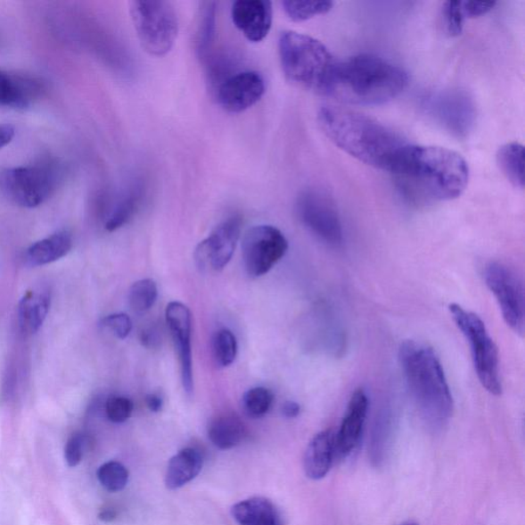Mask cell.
Wrapping results in <instances>:
<instances>
[{
  "instance_id": "1",
  "label": "cell",
  "mask_w": 525,
  "mask_h": 525,
  "mask_svg": "<svg viewBox=\"0 0 525 525\" xmlns=\"http://www.w3.org/2000/svg\"><path fill=\"white\" fill-rule=\"evenodd\" d=\"M319 127L333 144L365 165L393 174L410 143L392 128L351 109H319Z\"/></svg>"
},
{
  "instance_id": "2",
  "label": "cell",
  "mask_w": 525,
  "mask_h": 525,
  "mask_svg": "<svg viewBox=\"0 0 525 525\" xmlns=\"http://www.w3.org/2000/svg\"><path fill=\"white\" fill-rule=\"evenodd\" d=\"M392 175L414 202L448 201L466 190L469 167L453 150L411 144Z\"/></svg>"
},
{
  "instance_id": "3",
  "label": "cell",
  "mask_w": 525,
  "mask_h": 525,
  "mask_svg": "<svg viewBox=\"0 0 525 525\" xmlns=\"http://www.w3.org/2000/svg\"><path fill=\"white\" fill-rule=\"evenodd\" d=\"M408 85L401 67L370 53L337 61L324 95L350 105H381L398 97Z\"/></svg>"
},
{
  "instance_id": "4",
  "label": "cell",
  "mask_w": 525,
  "mask_h": 525,
  "mask_svg": "<svg viewBox=\"0 0 525 525\" xmlns=\"http://www.w3.org/2000/svg\"><path fill=\"white\" fill-rule=\"evenodd\" d=\"M399 360L422 420L435 431L445 427L452 418L454 400L445 371L432 348L406 340L400 346Z\"/></svg>"
},
{
  "instance_id": "5",
  "label": "cell",
  "mask_w": 525,
  "mask_h": 525,
  "mask_svg": "<svg viewBox=\"0 0 525 525\" xmlns=\"http://www.w3.org/2000/svg\"><path fill=\"white\" fill-rule=\"evenodd\" d=\"M279 57L286 78L305 90L324 95L337 60L319 40L284 31L279 37Z\"/></svg>"
},
{
  "instance_id": "6",
  "label": "cell",
  "mask_w": 525,
  "mask_h": 525,
  "mask_svg": "<svg viewBox=\"0 0 525 525\" xmlns=\"http://www.w3.org/2000/svg\"><path fill=\"white\" fill-rule=\"evenodd\" d=\"M129 12L143 50L161 57L173 49L179 33V17L172 3L134 0Z\"/></svg>"
},
{
  "instance_id": "7",
  "label": "cell",
  "mask_w": 525,
  "mask_h": 525,
  "mask_svg": "<svg viewBox=\"0 0 525 525\" xmlns=\"http://www.w3.org/2000/svg\"><path fill=\"white\" fill-rule=\"evenodd\" d=\"M449 311L463 335L472 347L477 377L483 388L493 395L502 393L499 351L490 338L486 324L475 313L463 309L458 304L449 306Z\"/></svg>"
},
{
  "instance_id": "8",
  "label": "cell",
  "mask_w": 525,
  "mask_h": 525,
  "mask_svg": "<svg viewBox=\"0 0 525 525\" xmlns=\"http://www.w3.org/2000/svg\"><path fill=\"white\" fill-rule=\"evenodd\" d=\"M57 183V170L49 162L0 169V193L22 208H37L49 200Z\"/></svg>"
},
{
  "instance_id": "9",
  "label": "cell",
  "mask_w": 525,
  "mask_h": 525,
  "mask_svg": "<svg viewBox=\"0 0 525 525\" xmlns=\"http://www.w3.org/2000/svg\"><path fill=\"white\" fill-rule=\"evenodd\" d=\"M242 249L247 274L261 277L285 256L289 242L281 230L270 225H258L245 232Z\"/></svg>"
},
{
  "instance_id": "10",
  "label": "cell",
  "mask_w": 525,
  "mask_h": 525,
  "mask_svg": "<svg viewBox=\"0 0 525 525\" xmlns=\"http://www.w3.org/2000/svg\"><path fill=\"white\" fill-rule=\"evenodd\" d=\"M484 281L499 304L504 322L518 335L524 332V291L521 278L507 265L490 262Z\"/></svg>"
},
{
  "instance_id": "11",
  "label": "cell",
  "mask_w": 525,
  "mask_h": 525,
  "mask_svg": "<svg viewBox=\"0 0 525 525\" xmlns=\"http://www.w3.org/2000/svg\"><path fill=\"white\" fill-rule=\"evenodd\" d=\"M425 109L439 125L455 137H467L474 126L475 104L466 92L447 90L432 94L426 100Z\"/></svg>"
},
{
  "instance_id": "12",
  "label": "cell",
  "mask_w": 525,
  "mask_h": 525,
  "mask_svg": "<svg viewBox=\"0 0 525 525\" xmlns=\"http://www.w3.org/2000/svg\"><path fill=\"white\" fill-rule=\"evenodd\" d=\"M299 219L313 234L331 247L344 242V232L335 203L318 191H306L298 202Z\"/></svg>"
},
{
  "instance_id": "13",
  "label": "cell",
  "mask_w": 525,
  "mask_h": 525,
  "mask_svg": "<svg viewBox=\"0 0 525 525\" xmlns=\"http://www.w3.org/2000/svg\"><path fill=\"white\" fill-rule=\"evenodd\" d=\"M242 217H231L217 226L195 250V260L203 271H222L234 256L242 234Z\"/></svg>"
},
{
  "instance_id": "14",
  "label": "cell",
  "mask_w": 525,
  "mask_h": 525,
  "mask_svg": "<svg viewBox=\"0 0 525 525\" xmlns=\"http://www.w3.org/2000/svg\"><path fill=\"white\" fill-rule=\"evenodd\" d=\"M166 318L176 353H178L181 379L184 390L188 397L194 392L193 347H191V332H193V316L186 305L170 302L166 310Z\"/></svg>"
},
{
  "instance_id": "15",
  "label": "cell",
  "mask_w": 525,
  "mask_h": 525,
  "mask_svg": "<svg viewBox=\"0 0 525 525\" xmlns=\"http://www.w3.org/2000/svg\"><path fill=\"white\" fill-rule=\"evenodd\" d=\"M265 91V80L260 73L242 71L222 81L217 90V103L225 111L242 113L255 106Z\"/></svg>"
},
{
  "instance_id": "16",
  "label": "cell",
  "mask_w": 525,
  "mask_h": 525,
  "mask_svg": "<svg viewBox=\"0 0 525 525\" xmlns=\"http://www.w3.org/2000/svg\"><path fill=\"white\" fill-rule=\"evenodd\" d=\"M231 17L245 38L260 43L271 30L274 9L267 0H237L232 4Z\"/></svg>"
},
{
  "instance_id": "17",
  "label": "cell",
  "mask_w": 525,
  "mask_h": 525,
  "mask_svg": "<svg viewBox=\"0 0 525 525\" xmlns=\"http://www.w3.org/2000/svg\"><path fill=\"white\" fill-rule=\"evenodd\" d=\"M368 398L364 389H357L348 404L342 424L336 434L337 452L350 455L357 448L363 435L368 412Z\"/></svg>"
},
{
  "instance_id": "18",
  "label": "cell",
  "mask_w": 525,
  "mask_h": 525,
  "mask_svg": "<svg viewBox=\"0 0 525 525\" xmlns=\"http://www.w3.org/2000/svg\"><path fill=\"white\" fill-rule=\"evenodd\" d=\"M337 453L336 434L332 431L319 432L307 447L304 455L306 475L320 480L331 472L333 456Z\"/></svg>"
},
{
  "instance_id": "19",
  "label": "cell",
  "mask_w": 525,
  "mask_h": 525,
  "mask_svg": "<svg viewBox=\"0 0 525 525\" xmlns=\"http://www.w3.org/2000/svg\"><path fill=\"white\" fill-rule=\"evenodd\" d=\"M204 455L196 447L183 448L168 463L166 486L168 489H179L196 479L201 472Z\"/></svg>"
},
{
  "instance_id": "20",
  "label": "cell",
  "mask_w": 525,
  "mask_h": 525,
  "mask_svg": "<svg viewBox=\"0 0 525 525\" xmlns=\"http://www.w3.org/2000/svg\"><path fill=\"white\" fill-rule=\"evenodd\" d=\"M231 513L240 525H283L275 504L262 496L235 504Z\"/></svg>"
},
{
  "instance_id": "21",
  "label": "cell",
  "mask_w": 525,
  "mask_h": 525,
  "mask_svg": "<svg viewBox=\"0 0 525 525\" xmlns=\"http://www.w3.org/2000/svg\"><path fill=\"white\" fill-rule=\"evenodd\" d=\"M51 296L47 291H29L19 303L18 316L21 331L32 335L43 326L50 311Z\"/></svg>"
},
{
  "instance_id": "22",
  "label": "cell",
  "mask_w": 525,
  "mask_h": 525,
  "mask_svg": "<svg viewBox=\"0 0 525 525\" xmlns=\"http://www.w3.org/2000/svg\"><path fill=\"white\" fill-rule=\"evenodd\" d=\"M208 435L216 447L225 451L240 446L247 439L248 429L237 415L225 414L210 421Z\"/></svg>"
},
{
  "instance_id": "23",
  "label": "cell",
  "mask_w": 525,
  "mask_h": 525,
  "mask_svg": "<svg viewBox=\"0 0 525 525\" xmlns=\"http://www.w3.org/2000/svg\"><path fill=\"white\" fill-rule=\"evenodd\" d=\"M72 248V238L66 231H60L33 243L27 250L26 258L33 266H44L60 260Z\"/></svg>"
},
{
  "instance_id": "24",
  "label": "cell",
  "mask_w": 525,
  "mask_h": 525,
  "mask_svg": "<svg viewBox=\"0 0 525 525\" xmlns=\"http://www.w3.org/2000/svg\"><path fill=\"white\" fill-rule=\"evenodd\" d=\"M39 91L34 81L0 71V105L26 108Z\"/></svg>"
},
{
  "instance_id": "25",
  "label": "cell",
  "mask_w": 525,
  "mask_h": 525,
  "mask_svg": "<svg viewBox=\"0 0 525 525\" xmlns=\"http://www.w3.org/2000/svg\"><path fill=\"white\" fill-rule=\"evenodd\" d=\"M497 165L516 188H524V148L513 142L502 146L496 154Z\"/></svg>"
},
{
  "instance_id": "26",
  "label": "cell",
  "mask_w": 525,
  "mask_h": 525,
  "mask_svg": "<svg viewBox=\"0 0 525 525\" xmlns=\"http://www.w3.org/2000/svg\"><path fill=\"white\" fill-rule=\"evenodd\" d=\"M216 36V4L202 3L196 34V52L201 59H207Z\"/></svg>"
},
{
  "instance_id": "27",
  "label": "cell",
  "mask_w": 525,
  "mask_h": 525,
  "mask_svg": "<svg viewBox=\"0 0 525 525\" xmlns=\"http://www.w3.org/2000/svg\"><path fill=\"white\" fill-rule=\"evenodd\" d=\"M159 297L158 285L152 279H141L135 283L128 292V304L131 309L143 315L152 308Z\"/></svg>"
},
{
  "instance_id": "28",
  "label": "cell",
  "mask_w": 525,
  "mask_h": 525,
  "mask_svg": "<svg viewBox=\"0 0 525 525\" xmlns=\"http://www.w3.org/2000/svg\"><path fill=\"white\" fill-rule=\"evenodd\" d=\"M274 402L275 394L268 388H251L243 394V412L251 419H260L269 413Z\"/></svg>"
},
{
  "instance_id": "29",
  "label": "cell",
  "mask_w": 525,
  "mask_h": 525,
  "mask_svg": "<svg viewBox=\"0 0 525 525\" xmlns=\"http://www.w3.org/2000/svg\"><path fill=\"white\" fill-rule=\"evenodd\" d=\"M141 189L133 188V190L129 191L124 199H122L118 206H116L111 213L109 216L105 228L109 232H113L125 226L129 220L135 216V211H137L140 201H141Z\"/></svg>"
},
{
  "instance_id": "30",
  "label": "cell",
  "mask_w": 525,
  "mask_h": 525,
  "mask_svg": "<svg viewBox=\"0 0 525 525\" xmlns=\"http://www.w3.org/2000/svg\"><path fill=\"white\" fill-rule=\"evenodd\" d=\"M213 357L217 366L228 367L234 363L237 357V340L234 333L228 329H221L215 332L213 340Z\"/></svg>"
},
{
  "instance_id": "31",
  "label": "cell",
  "mask_w": 525,
  "mask_h": 525,
  "mask_svg": "<svg viewBox=\"0 0 525 525\" xmlns=\"http://www.w3.org/2000/svg\"><path fill=\"white\" fill-rule=\"evenodd\" d=\"M283 8L286 15L295 22H304L313 17L324 15L333 6L332 2H283Z\"/></svg>"
},
{
  "instance_id": "32",
  "label": "cell",
  "mask_w": 525,
  "mask_h": 525,
  "mask_svg": "<svg viewBox=\"0 0 525 525\" xmlns=\"http://www.w3.org/2000/svg\"><path fill=\"white\" fill-rule=\"evenodd\" d=\"M98 480L102 487L109 492L118 493L127 486L128 470L121 463L111 461L103 463L97 472Z\"/></svg>"
},
{
  "instance_id": "33",
  "label": "cell",
  "mask_w": 525,
  "mask_h": 525,
  "mask_svg": "<svg viewBox=\"0 0 525 525\" xmlns=\"http://www.w3.org/2000/svg\"><path fill=\"white\" fill-rule=\"evenodd\" d=\"M134 411L133 401L121 395H112L105 404V413L109 421L115 424H121L132 417Z\"/></svg>"
},
{
  "instance_id": "34",
  "label": "cell",
  "mask_w": 525,
  "mask_h": 525,
  "mask_svg": "<svg viewBox=\"0 0 525 525\" xmlns=\"http://www.w3.org/2000/svg\"><path fill=\"white\" fill-rule=\"evenodd\" d=\"M443 20L447 27V33L451 37L461 36L465 23L462 9V2H447L443 4Z\"/></svg>"
},
{
  "instance_id": "35",
  "label": "cell",
  "mask_w": 525,
  "mask_h": 525,
  "mask_svg": "<svg viewBox=\"0 0 525 525\" xmlns=\"http://www.w3.org/2000/svg\"><path fill=\"white\" fill-rule=\"evenodd\" d=\"M101 326L119 340L128 337L133 330L132 319L125 313H116L102 319Z\"/></svg>"
},
{
  "instance_id": "36",
  "label": "cell",
  "mask_w": 525,
  "mask_h": 525,
  "mask_svg": "<svg viewBox=\"0 0 525 525\" xmlns=\"http://www.w3.org/2000/svg\"><path fill=\"white\" fill-rule=\"evenodd\" d=\"M86 438L84 434L75 433L68 439L65 447V460L70 467H77L83 460Z\"/></svg>"
},
{
  "instance_id": "37",
  "label": "cell",
  "mask_w": 525,
  "mask_h": 525,
  "mask_svg": "<svg viewBox=\"0 0 525 525\" xmlns=\"http://www.w3.org/2000/svg\"><path fill=\"white\" fill-rule=\"evenodd\" d=\"M496 4V3L462 2V9L465 18H477L487 15Z\"/></svg>"
},
{
  "instance_id": "38",
  "label": "cell",
  "mask_w": 525,
  "mask_h": 525,
  "mask_svg": "<svg viewBox=\"0 0 525 525\" xmlns=\"http://www.w3.org/2000/svg\"><path fill=\"white\" fill-rule=\"evenodd\" d=\"M15 127L9 124L0 125V149H3L15 138Z\"/></svg>"
},
{
  "instance_id": "39",
  "label": "cell",
  "mask_w": 525,
  "mask_h": 525,
  "mask_svg": "<svg viewBox=\"0 0 525 525\" xmlns=\"http://www.w3.org/2000/svg\"><path fill=\"white\" fill-rule=\"evenodd\" d=\"M146 406L152 413H160L162 410L163 399L158 393H150L147 395Z\"/></svg>"
},
{
  "instance_id": "40",
  "label": "cell",
  "mask_w": 525,
  "mask_h": 525,
  "mask_svg": "<svg viewBox=\"0 0 525 525\" xmlns=\"http://www.w3.org/2000/svg\"><path fill=\"white\" fill-rule=\"evenodd\" d=\"M141 340L143 345L146 347H154L160 342V336L158 330L149 329L142 332Z\"/></svg>"
},
{
  "instance_id": "41",
  "label": "cell",
  "mask_w": 525,
  "mask_h": 525,
  "mask_svg": "<svg viewBox=\"0 0 525 525\" xmlns=\"http://www.w3.org/2000/svg\"><path fill=\"white\" fill-rule=\"evenodd\" d=\"M301 413V406L296 401H286L283 406V414L285 418L295 419Z\"/></svg>"
},
{
  "instance_id": "42",
  "label": "cell",
  "mask_w": 525,
  "mask_h": 525,
  "mask_svg": "<svg viewBox=\"0 0 525 525\" xmlns=\"http://www.w3.org/2000/svg\"><path fill=\"white\" fill-rule=\"evenodd\" d=\"M99 518L104 522H112L118 518V513L112 508H106L101 511Z\"/></svg>"
},
{
  "instance_id": "43",
  "label": "cell",
  "mask_w": 525,
  "mask_h": 525,
  "mask_svg": "<svg viewBox=\"0 0 525 525\" xmlns=\"http://www.w3.org/2000/svg\"><path fill=\"white\" fill-rule=\"evenodd\" d=\"M400 525H419V524L414 523V522H405V523H402Z\"/></svg>"
}]
</instances>
